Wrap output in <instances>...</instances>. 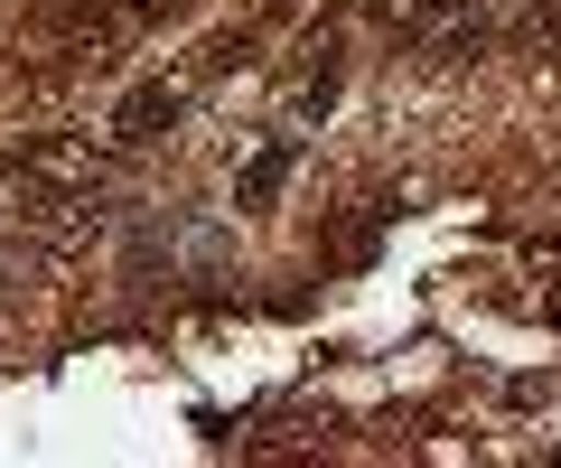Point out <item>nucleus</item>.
<instances>
[{"mask_svg":"<svg viewBox=\"0 0 561 468\" xmlns=\"http://www.w3.org/2000/svg\"><path fill=\"white\" fill-rule=\"evenodd\" d=\"M179 113H187L179 84H140V94H122L113 132H122V141H160V132H179Z\"/></svg>","mask_w":561,"mask_h":468,"instance_id":"f257e3e1","label":"nucleus"},{"mask_svg":"<svg viewBox=\"0 0 561 468\" xmlns=\"http://www.w3.org/2000/svg\"><path fill=\"white\" fill-rule=\"evenodd\" d=\"M280 179H290V150H262V160L234 179V206H272V197H280Z\"/></svg>","mask_w":561,"mask_h":468,"instance_id":"f03ea898","label":"nucleus"},{"mask_svg":"<svg viewBox=\"0 0 561 468\" xmlns=\"http://www.w3.org/2000/svg\"><path fill=\"white\" fill-rule=\"evenodd\" d=\"M243 57H253V28H216V38H206V57H197V66H206V76H234Z\"/></svg>","mask_w":561,"mask_h":468,"instance_id":"7ed1b4c3","label":"nucleus"},{"mask_svg":"<svg viewBox=\"0 0 561 468\" xmlns=\"http://www.w3.org/2000/svg\"><path fill=\"white\" fill-rule=\"evenodd\" d=\"M542 319H552V328H561V282H552V290H542Z\"/></svg>","mask_w":561,"mask_h":468,"instance_id":"20e7f679","label":"nucleus"}]
</instances>
